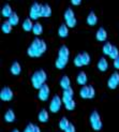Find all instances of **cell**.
<instances>
[{
  "mask_svg": "<svg viewBox=\"0 0 119 132\" xmlns=\"http://www.w3.org/2000/svg\"><path fill=\"white\" fill-rule=\"evenodd\" d=\"M4 120L6 122H13V121L15 120V114H14V112H13L12 110H9V111L5 112V114H4Z\"/></svg>",
  "mask_w": 119,
  "mask_h": 132,
  "instance_id": "23",
  "label": "cell"
},
{
  "mask_svg": "<svg viewBox=\"0 0 119 132\" xmlns=\"http://www.w3.org/2000/svg\"><path fill=\"white\" fill-rule=\"evenodd\" d=\"M81 54H82V60H83V64H84V65H87V64H89V62H90V56H89L88 53L84 52V53H81Z\"/></svg>",
  "mask_w": 119,
  "mask_h": 132,
  "instance_id": "32",
  "label": "cell"
},
{
  "mask_svg": "<svg viewBox=\"0 0 119 132\" xmlns=\"http://www.w3.org/2000/svg\"><path fill=\"white\" fill-rule=\"evenodd\" d=\"M73 95H74V91L71 87L67 88V89H63V94H62V102L65 103L70 100H72L73 98Z\"/></svg>",
  "mask_w": 119,
  "mask_h": 132,
  "instance_id": "10",
  "label": "cell"
},
{
  "mask_svg": "<svg viewBox=\"0 0 119 132\" xmlns=\"http://www.w3.org/2000/svg\"><path fill=\"white\" fill-rule=\"evenodd\" d=\"M58 35H59V37H61V38L68 37V35H69V27L67 26V24H62L60 27H59Z\"/></svg>",
  "mask_w": 119,
  "mask_h": 132,
  "instance_id": "18",
  "label": "cell"
},
{
  "mask_svg": "<svg viewBox=\"0 0 119 132\" xmlns=\"http://www.w3.org/2000/svg\"><path fill=\"white\" fill-rule=\"evenodd\" d=\"M87 81H88V77H87V75H86L85 72H84V71L79 72L78 75H77V77H76V82H77V84H79V85H82V86H84V85H86V83H87Z\"/></svg>",
  "mask_w": 119,
  "mask_h": 132,
  "instance_id": "15",
  "label": "cell"
},
{
  "mask_svg": "<svg viewBox=\"0 0 119 132\" xmlns=\"http://www.w3.org/2000/svg\"><path fill=\"white\" fill-rule=\"evenodd\" d=\"M32 32H33L35 36H40L43 32V27L40 23H35L33 28H32Z\"/></svg>",
  "mask_w": 119,
  "mask_h": 132,
  "instance_id": "26",
  "label": "cell"
},
{
  "mask_svg": "<svg viewBox=\"0 0 119 132\" xmlns=\"http://www.w3.org/2000/svg\"><path fill=\"white\" fill-rule=\"evenodd\" d=\"M69 60H67V59H63V58H60V57H58L56 59V68L57 69H63L65 65H67Z\"/></svg>",
  "mask_w": 119,
  "mask_h": 132,
  "instance_id": "25",
  "label": "cell"
},
{
  "mask_svg": "<svg viewBox=\"0 0 119 132\" xmlns=\"http://www.w3.org/2000/svg\"><path fill=\"white\" fill-rule=\"evenodd\" d=\"M96 38H97V40L98 41H100V42H104V41H106V39H107V32L106 30H105L104 28H99L98 31H97V34H96Z\"/></svg>",
  "mask_w": 119,
  "mask_h": 132,
  "instance_id": "11",
  "label": "cell"
},
{
  "mask_svg": "<svg viewBox=\"0 0 119 132\" xmlns=\"http://www.w3.org/2000/svg\"><path fill=\"white\" fill-rule=\"evenodd\" d=\"M45 51H46V43L43 40H41V39L36 38L29 45L27 53L30 57L38 58V57H41V55L44 54Z\"/></svg>",
  "mask_w": 119,
  "mask_h": 132,
  "instance_id": "1",
  "label": "cell"
},
{
  "mask_svg": "<svg viewBox=\"0 0 119 132\" xmlns=\"http://www.w3.org/2000/svg\"><path fill=\"white\" fill-rule=\"evenodd\" d=\"M12 13H13V11H12V8H11L10 4L3 5V8H2V10H1V15H2L3 17H8V18H9V17L12 15Z\"/></svg>",
  "mask_w": 119,
  "mask_h": 132,
  "instance_id": "20",
  "label": "cell"
},
{
  "mask_svg": "<svg viewBox=\"0 0 119 132\" xmlns=\"http://www.w3.org/2000/svg\"><path fill=\"white\" fill-rule=\"evenodd\" d=\"M41 4H39L38 2H35L31 5L30 12H29V16L31 19H38L39 17H41L40 13H41Z\"/></svg>",
  "mask_w": 119,
  "mask_h": 132,
  "instance_id": "6",
  "label": "cell"
},
{
  "mask_svg": "<svg viewBox=\"0 0 119 132\" xmlns=\"http://www.w3.org/2000/svg\"><path fill=\"white\" fill-rule=\"evenodd\" d=\"M8 21L11 23L12 26H16V25H18V23H19V17H18V15L16 14L15 12H13L12 15L9 17Z\"/></svg>",
  "mask_w": 119,
  "mask_h": 132,
  "instance_id": "27",
  "label": "cell"
},
{
  "mask_svg": "<svg viewBox=\"0 0 119 132\" xmlns=\"http://www.w3.org/2000/svg\"><path fill=\"white\" fill-rule=\"evenodd\" d=\"M114 67H115V69L119 70V57H117L114 60Z\"/></svg>",
  "mask_w": 119,
  "mask_h": 132,
  "instance_id": "38",
  "label": "cell"
},
{
  "mask_svg": "<svg viewBox=\"0 0 119 132\" xmlns=\"http://www.w3.org/2000/svg\"><path fill=\"white\" fill-rule=\"evenodd\" d=\"M69 56H70V51H69V48H68L65 45H62L61 47L59 48L58 57H60V58H63V59H67V60H69Z\"/></svg>",
  "mask_w": 119,
  "mask_h": 132,
  "instance_id": "13",
  "label": "cell"
},
{
  "mask_svg": "<svg viewBox=\"0 0 119 132\" xmlns=\"http://www.w3.org/2000/svg\"><path fill=\"white\" fill-rule=\"evenodd\" d=\"M64 19H65V22L67 21H69V19H71V18H73V17H75L74 16V12H73V10L72 9H67L65 10V12H64Z\"/></svg>",
  "mask_w": 119,
  "mask_h": 132,
  "instance_id": "30",
  "label": "cell"
},
{
  "mask_svg": "<svg viewBox=\"0 0 119 132\" xmlns=\"http://www.w3.org/2000/svg\"><path fill=\"white\" fill-rule=\"evenodd\" d=\"M64 132H75V127H74V125H73V123H70V125H69V127L64 130Z\"/></svg>",
  "mask_w": 119,
  "mask_h": 132,
  "instance_id": "37",
  "label": "cell"
},
{
  "mask_svg": "<svg viewBox=\"0 0 119 132\" xmlns=\"http://www.w3.org/2000/svg\"><path fill=\"white\" fill-rule=\"evenodd\" d=\"M33 132H41V129H40L38 126L35 125V128H33Z\"/></svg>",
  "mask_w": 119,
  "mask_h": 132,
  "instance_id": "40",
  "label": "cell"
},
{
  "mask_svg": "<svg viewBox=\"0 0 119 132\" xmlns=\"http://www.w3.org/2000/svg\"><path fill=\"white\" fill-rule=\"evenodd\" d=\"M65 23H67V26H68L69 28H73V27H75V26H76L77 21H76V18H75V17H73V18L69 19V21H67Z\"/></svg>",
  "mask_w": 119,
  "mask_h": 132,
  "instance_id": "35",
  "label": "cell"
},
{
  "mask_svg": "<svg viewBox=\"0 0 119 132\" xmlns=\"http://www.w3.org/2000/svg\"><path fill=\"white\" fill-rule=\"evenodd\" d=\"M108 56H109L110 59H113V60H115L117 57H119V51H118V48L116 47V46H114V47H113V50H112V52L109 53Z\"/></svg>",
  "mask_w": 119,
  "mask_h": 132,
  "instance_id": "33",
  "label": "cell"
},
{
  "mask_svg": "<svg viewBox=\"0 0 119 132\" xmlns=\"http://www.w3.org/2000/svg\"><path fill=\"white\" fill-rule=\"evenodd\" d=\"M74 64L76 67H83V60H82V54L76 55V57L74 58Z\"/></svg>",
  "mask_w": 119,
  "mask_h": 132,
  "instance_id": "34",
  "label": "cell"
},
{
  "mask_svg": "<svg viewBox=\"0 0 119 132\" xmlns=\"http://www.w3.org/2000/svg\"><path fill=\"white\" fill-rule=\"evenodd\" d=\"M97 68H98L99 71H101V72L106 71V70L108 69V62H107V60H106V58L102 57V58L99 59V61H98V63H97Z\"/></svg>",
  "mask_w": 119,
  "mask_h": 132,
  "instance_id": "12",
  "label": "cell"
},
{
  "mask_svg": "<svg viewBox=\"0 0 119 132\" xmlns=\"http://www.w3.org/2000/svg\"><path fill=\"white\" fill-rule=\"evenodd\" d=\"M41 17H49L52 15V9L48 4H42L41 6Z\"/></svg>",
  "mask_w": 119,
  "mask_h": 132,
  "instance_id": "14",
  "label": "cell"
},
{
  "mask_svg": "<svg viewBox=\"0 0 119 132\" xmlns=\"http://www.w3.org/2000/svg\"><path fill=\"white\" fill-rule=\"evenodd\" d=\"M48 112L46 111V110H42V111H40V113L38 115V119L39 121H41V122H46L48 120Z\"/></svg>",
  "mask_w": 119,
  "mask_h": 132,
  "instance_id": "22",
  "label": "cell"
},
{
  "mask_svg": "<svg viewBox=\"0 0 119 132\" xmlns=\"http://www.w3.org/2000/svg\"><path fill=\"white\" fill-rule=\"evenodd\" d=\"M71 3L73 5H79L82 3V0H71Z\"/></svg>",
  "mask_w": 119,
  "mask_h": 132,
  "instance_id": "39",
  "label": "cell"
},
{
  "mask_svg": "<svg viewBox=\"0 0 119 132\" xmlns=\"http://www.w3.org/2000/svg\"><path fill=\"white\" fill-rule=\"evenodd\" d=\"M61 105H62V98H60L58 95H55L50 100L49 111L52 113H58L61 109Z\"/></svg>",
  "mask_w": 119,
  "mask_h": 132,
  "instance_id": "5",
  "label": "cell"
},
{
  "mask_svg": "<svg viewBox=\"0 0 119 132\" xmlns=\"http://www.w3.org/2000/svg\"><path fill=\"white\" fill-rule=\"evenodd\" d=\"M12 27L13 26L11 25V23L9 21H5L1 25V30H2L3 34H10V32L12 31Z\"/></svg>",
  "mask_w": 119,
  "mask_h": 132,
  "instance_id": "24",
  "label": "cell"
},
{
  "mask_svg": "<svg viewBox=\"0 0 119 132\" xmlns=\"http://www.w3.org/2000/svg\"><path fill=\"white\" fill-rule=\"evenodd\" d=\"M89 120H90V125H91V127L94 130L99 131V130L102 129L103 123H102V120H101V117H100V115H99V113L97 111H94L90 114Z\"/></svg>",
  "mask_w": 119,
  "mask_h": 132,
  "instance_id": "3",
  "label": "cell"
},
{
  "mask_svg": "<svg viewBox=\"0 0 119 132\" xmlns=\"http://www.w3.org/2000/svg\"><path fill=\"white\" fill-rule=\"evenodd\" d=\"M33 128H35V125L33 123H28L27 127L25 128V130L23 132H33Z\"/></svg>",
  "mask_w": 119,
  "mask_h": 132,
  "instance_id": "36",
  "label": "cell"
},
{
  "mask_svg": "<svg viewBox=\"0 0 119 132\" xmlns=\"http://www.w3.org/2000/svg\"><path fill=\"white\" fill-rule=\"evenodd\" d=\"M33 25L35 24H32V19L31 18H26L24 21V23H23V29L25 31H27V32L31 31L32 28H33Z\"/></svg>",
  "mask_w": 119,
  "mask_h": 132,
  "instance_id": "19",
  "label": "cell"
},
{
  "mask_svg": "<svg viewBox=\"0 0 119 132\" xmlns=\"http://www.w3.org/2000/svg\"><path fill=\"white\" fill-rule=\"evenodd\" d=\"M12 132H19V130H17V129H14V130H13Z\"/></svg>",
  "mask_w": 119,
  "mask_h": 132,
  "instance_id": "41",
  "label": "cell"
},
{
  "mask_svg": "<svg viewBox=\"0 0 119 132\" xmlns=\"http://www.w3.org/2000/svg\"><path fill=\"white\" fill-rule=\"evenodd\" d=\"M113 47H114V46L112 45L109 42H106V43H105V44L103 45V48H102V51H103V54L108 56V55H109V53L112 52V50H113Z\"/></svg>",
  "mask_w": 119,
  "mask_h": 132,
  "instance_id": "28",
  "label": "cell"
},
{
  "mask_svg": "<svg viewBox=\"0 0 119 132\" xmlns=\"http://www.w3.org/2000/svg\"><path fill=\"white\" fill-rule=\"evenodd\" d=\"M21 72H22V67H21V64H19V62H17V61L13 62L11 65V73L13 75H19Z\"/></svg>",
  "mask_w": 119,
  "mask_h": 132,
  "instance_id": "16",
  "label": "cell"
},
{
  "mask_svg": "<svg viewBox=\"0 0 119 132\" xmlns=\"http://www.w3.org/2000/svg\"><path fill=\"white\" fill-rule=\"evenodd\" d=\"M79 96L83 99H92L96 96V90L91 85H84L79 90Z\"/></svg>",
  "mask_w": 119,
  "mask_h": 132,
  "instance_id": "4",
  "label": "cell"
},
{
  "mask_svg": "<svg viewBox=\"0 0 119 132\" xmlns=\"http://www.w3.org/2000/svg\"><path fill=\"white\" fill-rule=\"evenodd\" d=\"M47 78V75H46V72L44 70H38L36 71L31 76V83L32 86H33L36 89H40L43 85L45 84V81Z\"/></svg>",
  "mask_w": 119,
  "mask_h": 132,
  "instance_id": "2",
  "label": "cell"
},
{
  "mask_svg": "<svg viewBox=\"0 0 119 132\" xmlns=\"http://www.w3.org/2000/svg\"><path fill=\"white\" fill-rule=\"evenodd\" d=\"M13 98V91L10 87H3L0 91V99L2 101H11Z\"/></svg>",
  "mask_w": 119,
  "mask_h": 132,
  "instance_id": "9",
  "label": "cell"
},
{
  "mask_svg": "<svg viewBox=\"0 0 119 132\" xmlns=\"http://www.w3.org/2000/svg\"><path fill=\"white\" fill-rule=\"evenodd\" d=\"M107 86L110 89H116L119 86V73L118 72H114L112 74L107 81Z\"/></svg>",
  "mask_w": 119,
  "mask_h": 132,
  "instance_id": "7",
  "label": "cell"
},
{
  "mask_svg": "<svg viewBox=\"0 0 119 132\" xmlns=\"http://www.w3.org/2000/svg\"><path fill=\"white\" fill-rule=\"evenodd\" d=\"M49 94H50V90H49V87L47 86V84H44L43 86L39 89V99L41 101H46L49 97Z\"/></svg>",
  "mask_w": 119,
  "mask_h": 132,
  "instance_id": "8",
  "label": "cell"
},
{
  "mask_svg": "<svg viewBox=\"0 0 119 132\" xmlns=\"http://www.w3.org/2000/svg\"><path fill=\"white\" fill-rule=\"evenodd\" d=\"M69 125H70V121L65 117H63L60 119V121H59V128H60L61 130H65L69 127Z\"/></svg>",
  "mask_w": 119,
  "mask_h": 132,
  "instance_id": "29",
  "label": "cell"
},
{
  "mask_svg": "<svg viewBox=\"0 0 119 132\" xmlns=\"http://www.w3.org/2000/svg\"><path fill=\"white\" fill-rule=\"evenodd\" d=\"M64 106L68 111H73L75 109V106H76V103H75V101L73 100V99H72V100L64 103Z\"/></svg>",
  "mask_w": 119,
  "mask_h": 132,
  "instance_id": "31",
  "label": "cell"
},
{
  "mask_svg": "<svg viewBox=\"0 0 119 132\" xmlns=\"http://www.w3.org/2000/svg\"><path fill=\"white\" fill-rule=\"evenodd\" d=\"M60 86L63 89H67V88L71 87V80H70L69 76L64 75V76L61 77V80H60Z\"/></svg>",
  "mask_w": 119,
  "mask_h": 132,
  "instance_id": "21",
  "label": "cell"
},
{
  "mask_svg": "<svg viewBox=\"0 0 119 132\" xmlns=\"http://www.w3.org/2000/svg\"><path fill=\"white\" fill-rule=\"evenodd\" d=\"M98 23V17L95 12H90L87 16V24L89 26H96Z\"/></svg>",
  "mask_w": 119,
  "mask_h": 132,
  "instance_id": "17",
  "label": "cell"
}]
</instances>
